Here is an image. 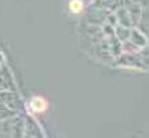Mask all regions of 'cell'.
Listing matches in <instances>:
<instances>
[{"instance_id":"obj_1","label":"cell","mask_w":149,"mask_h":138,"mask_svg":"<svg viewBox=\"0 0 149 138\" xmlns=\"http://www.w3.org/2000/svg\"><path fill=\"white\" fill-rule=\"evenodd\" d=\"M30 106H31L32 111H35V113H42V111H45L46 109H47V102L42 97H35L31 99Z\"/></svg>"},{"instance_id":"obj_2","label":"cell","mask_w":149,"mask_h":138,"mask_svg":"<svg viewBox=\"0 0 149 138\" xmlns=\"http://www.w3.org/2000/svg\"><path fill=\"white\" fill-rule=\"evenodd\" d=\"M83 8V4L81 0H71V3H70V11L73 12V14H79Z\"/></svg>"}]
</instances>
